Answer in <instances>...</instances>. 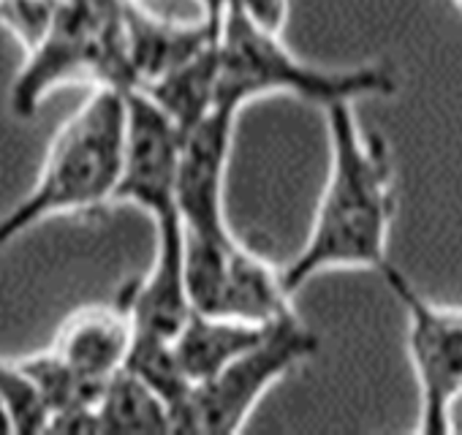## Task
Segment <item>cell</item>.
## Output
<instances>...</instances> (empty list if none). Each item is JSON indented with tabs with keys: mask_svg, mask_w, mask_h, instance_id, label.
Returning a JSON list of instances; mask_svg holds the SVG:
<instances>
[{
	"mask_svg": "<svg viewBox=\"0 0 462 435\" xmlns=\"http://www.w3.org/2000/svg\"><path fill=\"white\" fill-rule=\"evenodd\" d=\"M96 408L104 432H171L169 403L125 367L104 384Z\"/></svg>",
	"mask_w": 462,
	"mask_h": 435,
	"instance_id": "obj_15",
	"label": "cell"
},
{
	"mask_svg": "<svg viewBox=\"0 0 462 435\" xmlns=\"http://www.w3.org/2000/svg\"><path fill=\"white\" fill-rule=\"evenodd\" d=\"M136 327L128 308L117 300L112 305H85L74 310L55 332L50 346L79 375L106 384L125 367Z\"/></svg>",
	"mask_w": 462,
	"mask_h": 435,
	"instance_id": "obj_11",
	"label": "cell"
},
{
	"mask_svg": "<svg viewBox=\"0 0 462 435\" xmlns=\"http://www.w3.org/2000/svg\"><path fill=\"white\" fill-rule=\"evenodd\" d=\"M273 324H251L228 316L193 310L180 332L171 338L177 359L190 384L207 381L256 346Z\"/></svg>",
	"mask_w": 462,
	"mask_h": 435,
	"instance_id": "obj_13",
	"label": "cell"
},
{
	"mask_svg": "<svg viewBox=\"0 0 462 435\" xmlns=\"http://www.w3.org/2000/svg\"><path fill=\"white\" fill-rule=\"evenodd\" d=\"M235 112L217 109L204 123L182 134L177 204L185 235H223L226 221V169L237 128Z\"/></svg>",
	"mask_w": 462,
	"mask_h": 435,
	"instance_id": "obj_9",
	"label": "cell"
},
{
	"mask_svg": "<svg viewBox=\"0 0 462 435\" xmlns=\"http://www.w3.org/2000/svg\"><path fill=\"white\" fill-rule=\"evenodd\" d=\"M454 6H457V9L462 12V0H454Z\"/></svg>",
	"mask_w": 462,
	"mask_h": 435,
	"instance_id": "obj_21",
	"label": "cell"
},
{
	"mask_svg": "<svg viewBox=\"0 0 462 435\" xmlns=\"http://www.w3.org/2000/svg\"><path fill=\"white\" fill-rule=\"evenodd\" d=\"M217 85H220V52L217 42L190 58L188 63L177 66L174 71L163 74L152 85L142 88L144 93L182 134L204 123L209 115L217 112Z\"/></svg>",
	"mask_w": 462,
	"mask_h": 435,
	"instance_id": "obj_14",
	"label": "cell"
},
{
	"mask_svg": "<svg viewBox=\"0 0 462 435\" xmlns=\"http://www.w3.org/2000/svg\"><path fill=\"white\" fill-rule=\"evenodd\" d=\"M136 332L174 338L193 313L185 283V229L182 221L155 227V254L150 270L120 292Z\"/></svg>",
	"mask_w": 462,
	"mask_h": 435,
	"instance_id": "obj_10",
	"label": "cell"
},
{
	"mask_svg": "<svg viewBox=\"0 0 462 435\" xmlns=\"http://www.w3.org/2000/svg\"><path fill=\"white\" fill-rule=\"evenodd\" d=\"M125 96L123 90L93 88L58 128L33 188L0 218V251L47 218L115 204L128 125Z\"/></svg>",
	"mask_w": 462,
	"mask_h": 435,
	"instance_id": "obj_2",
	"label": "cell"
},
{
	"mask_svg": "<svg viewBox=\"0 0 462 435\" xmlns=\"http://www.w3.org/2000/svg\"><path fill=\"white\" fill-rule=\"evenodd\" d=\"M125 370H131L134 375H139L147 386H152L174 411L180 408V403L188 397L190 392V378L185 375L174 343L169 338H155V335H142L136 332L134 346L128 351L125 359Z\"/></svg>",
	"mask_w": 462,
	"mask_h": 435,
	"instance_id": "obj_16",
	"label": "cell"
},
{
	"mask_svg": "<svg viewBox=\"0 0 462 435\" xmlns=\"http://www.w3.org/2000/svg\"><path fill=\"white\" fill-rule=\"evenodd\" d=\"M0 397L9 405L17 432H44L47 408L36 384L23 370L20 359L17 362L0 359Z\"/></svg>",
	"mask_w": 462,
	"mask_h": 435,
	"instance_id": "obj_17",
	"label": "cell"
},
{
	"mask_svg": "<svg viewBox=\"0 0 462 435\" xmlns=\"http://www.w3.org/2000/svg\"><path fill=\"white\" fill-rule=\"evenodd\" d=\"M71 82L134 90L125 0H63L47 36L25 52V63L9 90V109L28 120L55 88Z\"/></svg>",
	"mask_w": 462,
	"mask_h": 435,
	"instance_id": "obj_4",
	"label": "cell"
},
{
	"mask_svg": "<svg viewBox=\"0 0 462 435\" xmlns=\"http://www.w3.org/2000/svg\"><path fill=\"white\" fill-rule=\"evenodd\" d=\"M220 85L217 109L240 115L245 104L262 96H294L321 106L362 98H389L397 93V74L386 66L319 69L300 60L281 36L251 25L228 0L217 36Z\"/></svg>",
	"mask_w": 462,
	"mask_h": 435,
	"instance_id": "obj_3",
	"label": "cell"
},
{
	"mask_svg": "<svg viewBox=\"0 0 462 435\" xmlns=\"http://www.w3.org/2000/svg\"><path fill=\"white\" fill-rule=\"evenodd\" d=\"M329 131V174L302 251L281 270L297 294L308 281L332 270H381L389 264L394 221V166L378 134H365L354 104L324 109Z\"/></svg>",
	"mask_w": 462,
	"mask_h": 435,
	"instance_id": "obj_1",
	"label": "cell"
},
{
	"mask_svg": "<svg viewBox=\"0 0 462 435\" xmlns=\"http://www.w3.org/2000/svg\"><path fill=\"white\" fill-rule=\"evenodd\" d=\"M185 283L193 310L251 324L294 313L283 273L254 254L235 232L185 235Z\"/></svg>",
	"mask_w": 462,
	"mask_h": 435,
	"instance_id": "obj_6",
	"label": "cell"
},
{
	"mask_svg": "<svg viewBox=\"0 0 462 435\" xmlns=\"http://www.w3.org/2000/svg\"><path fill=\"white\" fill-rule=\"evenodd\" d=\"M319 338L294 313L275 321L264 338L228 362L220 373L190 386L171 416V432H240L262 397L302 362L316 356Z\"/></svg>",
	"mask_w": 462,
	"mask_h": 435,
	"instance_id": "obj_5",
	"label": "cell"
},
{
	"mask_svg": "<svg viewBox=\"0 0 462 435\" xmlns=\"http://www.w3.org/2000/svg\"><path fill=\"white\" fill-rule=\"evenodd\" d=\"M125 101L128 125L115 204L144 209L152 218V227L182 221L177 204L182 131L144 93L131 90Z\"/></svg>",
	"mask_w": 462,
	"mask_h": 435,
	"instance_id": "obj_8",
	"label": "cell"
},
{
	"mask_svg": "<svg viewBox=\"0 0 462 435\" xmlns=\"http://www.w3.org/2000/svg\"><path fill=\"white\" fill-rule=\"evenodd\" d=\"M217 31L207 23H177L152 14L139 0H125V44L134 90H142L188 63L217 42Z\"/></svg>",
	"mask_w": 462,
	"mask_h": 435,
	"instance_id": "obj_12",
	"label": "cell"
},
{
	"mask_svg": "<svg viewBox=\"0 0 462 435\" xmlns=\"http://www.w3.org/2000/svg\"><path fill=\"white\" fill-rule=\"evenodd\" d=\"M63 0H0V25L31 52L55 23Z\"/></svg>",
	"mask_w": 462,
	"mask_h": 435,
	"instance_id": "obj_18",
	"label": "cell"
},
{
	"mask_svg": "<svg viewBox=\"0 0 462 435\" xmlns=\"http://www.w3.org/2000/svg\"><path fill=\"white\" fill-rule=\"evenodd\" d=\"M240 14L264 33L283 36L291 14V0H231Z\"/></svg>",
	"mask_w": 462,
	"mask_h": 435,
	"instance_id": "obj_19",
	"label": "cell"
},
{
	"mask_svg": "<svg viewBox=\"0 0 462 435\" xmlns=\"http://www.w3.org/2000/svg\"><path fill=\"white\" fill-rule=\"evenodd\" d=\"M196 4L201 9V20H207L220 33L223 17H226V9H228V0H196Z\"/></svg>",
	"mask_w": 462,
	"mask_h": 435,
	"instance_id": "obj_20",
	"label": "cell"
},
{
	"mask_svg": "<svg viewBox=\"0 0 462 435\" xmlns=\"http://www.w3.org/2000/svg\"><path fill=\"white\" fill-rule=\"evenodd\" d=\"M378 275L405 310V348L419 386L416 430L446 435L454 430V403L462 400V308L427 300L394 262Z\"/></svg>",
	"mask_w": 462,
	"mask_h": 435,
	"instance_id": "obj_7",
	"label": "cell"
}]
</instances>
